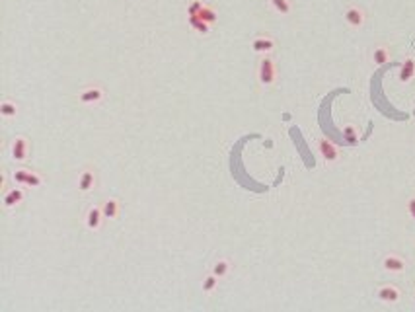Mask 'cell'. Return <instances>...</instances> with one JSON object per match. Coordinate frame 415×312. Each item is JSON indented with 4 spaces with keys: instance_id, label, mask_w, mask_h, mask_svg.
<instances>
[{
    "instance_id": "cell-1",
    "label": "cell",
    "mask_w": 415,
    "mask_h": 312,
    "mask_svg": "<svg viewBox=\"0 0 415 312\" xmlns=\"http://www.w3.org/2000/svg\"><path fill=\"white\" fill-rule=\"evenodd\" d=\"M258 78H260L261 86H271L277 78V66L275 61L267 55H263V59L260 61V68H258Z\"/></svg>"
},
{
    "instance_id": "cell-2",
    "label": "cell",
    "mask_w": 415,
    "mask_h": 312,
    "mask_svg": "<svg viewBox=\"0 0 415 312\" xmlns=\"http://www.w3.org/2000/svg\"><path fill=\"white\" fill-rule=\"evenodd\" d=\"M10 153H12V160H16V162H26V160H28V153H30V143H28V139H26V137H16V139L12 141Z\"/></svg>"
},
{
    "instance_id": "cell-3",
    "label": "cell",
    "mask_w": 415,
    "mask_h": 312,
    "mask_svg": "<svg viewBox=\"0 0 415 312\" xmlns=\"http://www.w3.org/2000/svg\"><path fill=\"white\" fill-rule=\"evenodd\" d=\"M104 100V90L100 86H88L84 88L80 94H78V102L84 105H92V104H98Z\"/></svg>"
},
{
    "instance_id": "cell-4",
    "label": "cell",
    "mask_w": 415,
    "mask_h": 312,
    "mask_svg": "<svg viewBox=\"0 0 415 312\" xmlns=\"http://www.w3.org/2000/svg\"><path fill=\"white\" fill-rule=\"evenodd\" d=\"M343 18H345V22H347V24H349L351 28H355V30L363 28V26H364V20H366L364 12L361 10V8H359V6H349V8L345 10Z\"/></svg>"
},
{
    "instance_id": "cell-5",
    "label": "cell",
    "mask_w": 415,
    "mask_h": 312,
    "mask_svg": "<svg viewBox=\"0 0 415 312\" xmlns=\"http://www.w3.org/2000/svg\"><path fill=\"white\" fill-rule=\"evenodd\" d=\"M376 297H378V301H382V303H386V305H394V303L400 301L402 293H400V289L394 287V285H382V287L378 289Z\"/></svg>"
},
{
    "instance_id": "cell-6",
    "label": "cell",
    "mask_w": 415,
    "mask_h": 312,
    "mask_svg": "<svg viewBox=\"0 0 415 312\" xmlns=\"http://www.w3.org/2000/svg\"><path fill=\"white\" fill-rule=\"evenodd\" d=\"M318 151H320V155H322V158L326 162H337V158H339L337 147L331 141H327V139H320L318 141Z\"/></svg>"
},
{
    "instance_id": "cell-7",
    "label": "cell",
    "mask_w": 415,
    "mask_h": 312,
    "mask_svg": "<svg viewBox=\"0 0 415 312\" xmlns=\"http://www.w3.org/2000/svg\"><path fill=\"white\" fill-rule=\"evenodd\" d=\"M94 186H96V172L92 168H84L78 176V189L82 193H88L94 189Z\"/></svg>"
},
{
    "instance_id": "cell-8",
    "label": "cell",
    "mask_w": 415,
    "mask_h": 312,
    "mask_svg": "<svg viewBox=\"0 0 415 312\" xmlns=\"http://www.w3.org/2000/svg\"><path fill=\"white\" fill-rule=\"evenodd\" d=\"M252 49L260 55H269L275 49V39L269 35H258L252 39Z\"/></svg>"
},
{
    "instance_id": "cell-9",
    "label": "cell",
    "mask_w": 415,
    "mask_h": 312,
    "mask_svg": "<svg viewBox=\"0 0 415 312\" xmlns=\"http://www.w3.org/2000/svg\"><path fill=\"white\" fill-rule=\"evenodd\" d=\"M22 201H24V189H22V187H12V189H8V191L4 193V197H2L4 209L18 207Z\"/></svg>"
},
{
    "instance_id": "cell-10",
    "label": "cell",
    "mask_w": 415,
    "mask_h": 312,
    "mask_svg": "<svg viewBox=\"0 0 415 312\" xmlns=\"http://www.w3.org/2000/svg\"><path fill=\"white\" fill-rule=\"evenodd\" d=\"M104 211H102V207H90L88 209V213H86V226L90 228V230H98L100 226H102V222H104Z\"/></svg>"
},
{
    "instance_id": "cell-11",
    "label": "cell",
    "mask_w": 415,
    "mask_h": 312,
    "mask_svg": "<svg viewBox=\"0 0 415 312\" xmlns=\"http://www.w3.org/2000/svg\"><path fill=\"white\" fill-rule=\"evenodd\" d=\"M414 78H415V59L414 57H408V59L402 62V66H400V82L408 84V82H412Z\"/></svg>"
},
{
    "instance_id": "cell-12",
    "label": "cell",
    "mask_w": 415,
    "mask_h": 312,
    "mask_svg": "<svg viewBox=\"0 0 415 312\" xmlns=\"http://www.w3.org/2000/svg\"><path fill=\"white\" fill-rule=\"evenodd\" d=\"M382 267L386 269V271H390V273H402L404 269H406V261H404V258H400V256H386L384 260H382Z\"/></svg>"
},
{
    "instance_id": "cell-13",
    "label": "cell",
    "mask_w": 415,
    "mask_h": 312,
    "mask_svg": "<svg viewBox=\"0 0 415 312\" xmlns=\"http://www.w3.org/2000/svg\"><path fill=\"white\" fill-rule=\"evenodd\" d=\"M102 211H104L105 218L113 220V218H117V217H119V213H121V205H119V201H117V199H107L104 205H102Z\"/></svg>"
},
{
    "instance_id": "cell-14",
    "label": "cell",
    "mask_w": 415,
    "mask_h": 312,
    "mask_svg": "<svg viewBox=\"0 0 415 312\" xmlns=\"http://www.w3.org/2000/svg\"><path fill=\"white\" fill-rule=\"evenodd\" d=\"M388 61H390V49H388L386 45H378V47L372 51V62H374V64L382 66V64H386Z\"/></svg>"
},
{
    "instance_id": "cell-15",
    "label": "cell",
    "mask_w": 415,
    "mask_h": 312,
    "mask_svg": "<svg viewBox=\"0 0 415 312\" xmlns=\"http://www.w3.org/2000/svg\"><path fill=\"white\" fill-rule=\"evenodd\" d=\"M187 22H189V26H191L197 33H201V35H207L208 33V28H210V26H208L207 22H203L199 16H187Z\"/></svg>"
},
{
    "instance_id": "cell-16",
    "label": "cell",
    "mask_w": 415,
    "mask_h": 312,
    "mask_svg": "<svg viewBox=\"0 0 415 312\" xmlns=\"http://www.w3.org/2000/svg\"><path fill=\"white\" fill-rule=\"evenodd\" d=\"M0 115H2L4 119L16 117V115H18V105L14 104V102H10V100H4V102L0 104Z\"/></svg>"
},
{
    "instance_id": "cell-17",
    "label": "cell",
    "mask_w": 415,
    "mask_h": 312,
    "mask_svg": "<svg viewBox=\"0 0 415 312\" xmlns=\"http://www.w3.org/2000/svg\"><path fill=\"white\" fill-rule=\"evenodd\" d=\"M212 273H214L218 279H224V277L230 273V261L228 260H218L214 265H212Z\"/></svg>"
},
{
    "instance_id": "cell-18",
    "label": "cell",
    "mask_w": 415,
    "mask_h": 312,
    "mask_svg": "<svg viewBox=\"0 0 415 312\" xmlns=\"http://www.w3.org/2000/svg\"><path fill=\"white\" fill-rule=\"evenodd\" d=\"M197 16H199V18H201L203 22H207L208 26H212V24H214V22L218 20V16H216V10H214L212 6H207V4H205V6L201 8V12H199Z\"/></svg>"
},
{
    "instance_id": "cell-19",
    "label": "cell",
    "mask_w": 415,
    "mask_h": 312,
    "mask_svg": "<svg viewBox=\"0 0 415 312\" xmlns=\"http://www.w3.org/2000/svg\"><path fill=\"white\" fill-rule=\"evenodd\" d=\"M269 2H271V6H273L281 16H287V14H291V10H293L291 0H269Z\"/></svg>"
},
{
    "instance_id": "cell-20",
    "label": "cell",
    "mask_w": 415,
    "mask_h": 312,
    "mask_svg": "<svg viewBox=\"0 0 415 312\" xmlns=\"http://www.w3.org/2000/svg\"><path fill=\"white\" fill-rule=\"evenodd\" d=\"M201 287H203V293H207V295L208 293H212V291L218 287V277H216L214 273H210V275H207V277L203 279V285H201Z\"/></svg>"
},
{
    "instance_id": "cell-21",
    "label": "cell",
    "mask_w": 415,
    "mask_h": 312,
    "mask_svg": "<svg viewBox=\"0 0 415 312\" xmlns=\"http://www.w3.org/2000/svg\"><path fill=\"white\" fill-rule=\"evenodd\" d=\"M343 139H345L347 143H357L359 133H357L355 125H345V127H343Z\"/></svg>"
},
{
    "instance_id": "cell-22",
    "label": "cell",
    "mask_w": 415,
    "mask_h": 312,
    "mask_svg": "<svg viewBox=\"0 0 415 312\" xmlns=\"http://www.w3.org/2000/svg\"><path fill=\"white\" fill-rule=\"evenodd\" d=\"M43 184V178L39 176V174H35V172H28V180H26V186L28 187H39Z\"/></svg>"
},
{
    "instance_id": "cell-23",
    "label": "cell",
    "mask_w": 415,
    "mask_h": 312,
    "mask_svg": "<svg viewBox=\"0 0 415 312\" xmlns=\"http://www.w3.org/2000/svg\"><path fill=\"white\" fill-rule=\"evenodd\" d=\"M205 4H203V0H193L189 6H187V16H197L199 12H201V8H203Z\"/></svg>"
},
{
    "instance_id": "cell-24",
    "label": "cell",
    "mask_w": 415,
    "mask_h": 312,
    "mask_svg": "<svg viewBox=\"0 0 415 312\" xmlns=\"http://www.w3.org/2000/svg\"><path fill=\"white\" fill-rule=\"evenodd\" d=\"M28 172H30V170H24V168L16 170V172H14V182H16L18 186H26V180H28Z\"/></svg>"
},
{
    "instance_id": "cell-25",
    "label": "cell",
    "mask_w": 415,
    "mask_h": 312,
    "mask_svg": "<svg viewBox=\"0 0 415 312\" xmlns=\"http://www.w3.org/2000/svg\"><path fill=\"white\" fill-rule=\"evenodd\" d=\"M408 213H410V217L415 220V197H412V199L408 201Z\"/></svg>"
},
{
    "instance_id": "cell-26",
    "label": "cell",
    "mask_w": 415,
    "mask_h": 312,
    "mask_svg": "<svg viewBox=\"0 0 415 312\" xmlns=\"http://www.w3.org/2000/svg\"><path fill=\"white\" fill-rule=\"evenodd\" d=\"M414 297H415V293H414Z\"/></svg>"
}]
</instances>
